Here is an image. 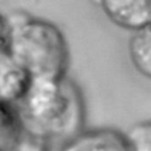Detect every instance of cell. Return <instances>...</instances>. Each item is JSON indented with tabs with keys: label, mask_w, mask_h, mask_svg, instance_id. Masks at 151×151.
<instances>
[{
	"label": "cell",
	"mask_w": 151,
	"mask_h": 151,
	"mask_svg": "<svg viewBox=\"0 0 151 151\" xmlns=\"http://www.w3.org/2000/svg\"><path fill=\"white\" fill-rule=\"evenodd\" d=\"M13 106L22 129L47 143H64L84 129V98L66 74L29 78Z\"/></svg>",
	"instance_id": "cell-1"
},
{
	"label": "cell",
	"mask_w": 151,
	"mask_h": 151,
	"mask_svg": "<svg viewBox=\"0 0 151 151\" xmlns=\"http://www.w3.org/2000/svg\"><path fill=\"white\" fill-rule=\"evenodd\" d=\"M8 19L11 24L8 55L29 78L66 74L70 51L65 35L55 24L19 12Z\"/></svg>",
	"instance_id": "cell-2"
},
{
	"label": "cell",
	"mask_w": 151,
	"mask_h": 151,
	"mask_svg": "<svg viewBox=\"0 0 151 151\" xmlns=\"http://www.w3.org/2000/svg\"><path fill=\"white\" fill-rule=\"evenodd\" d=\"M101 12L116 26L130 32L150 26L151 0H96Z\"/></svg>",
	"instance_id": "cell-3"
},
{
	"label": "cell",
	"mask_w": 151,
	"mask_h": 151,
	"mask_svg": "<svg viewBox=\"0 0 151 151\" xmlns=\"http://www.w3.org/2000/svg\"><path fill=\"white\" fill-rule=\"evenodd\" d=\"M60 151H129L123 132L111 127L81 130L63 143Z\"/></svg>",
	"instance_id": "cell-4"
},
{
	"label": "cell",
	"mask_w": 151,
	"mask_h": 151,
	"mask_svg": "<svg viewBox=\"0 0 151 151\" xmlns=\"http://www.w3.org/2000/svg\"><path fill=\"white\" fill-rule=\"evenodd\" d=\"M29 77L8 55H0V103L14 105L22 94Z\"/></svg>",
	"instance_id": "cell-5"
},
{
	"label": "cell",
	"mask_w": 151,
	"mask_h": 151,
	"mask_svg": "<svg viewBox=\"0 0 151 151\" xmlns=\"http://www.w3.org/2000/svg\"><path fill=\"white\" fill-rule=\"evenodd\" d=\"M127 53L131 65L138 74L150 79L151 77V32L150 26L131 32L127 44Z\"/></svg>",
	"instance_id": "cell-6"
},
{
	"label": "cell",
	"mask_w": 151,
	"mask_h": 151,
	"mask_svg": "<svg viewBox=\"0 0 151 151\" xmlns=\"http://www.w3.org/2000/svg\"><path fill=\"white\" fill-rule=\"evenodd\" d=\"M22 126L13 105L0 103V151H11Z\"/></svg>",
	"instance_id": "cell-7"
},
{
	"label": "cell",
	"mask_w": 151,
	"mask_h": 151,
	"mask_svg": "<svg viewBox=\"0 0 151 151\" xmlns=\"http://www.w3.org/2000/svg\"><path fill=\"white\" fill-rule=\"evenodd\" d=\"M129 151H151V122L149 119L133 123L123 132Z\"/></svg>",
	"instance_id": "cell-8"
},
{
	"label": "cell",
	"mask_w": 151,
	"mask_h": 151,
	"mask_svg": "<svg viewBox=\"0 0 151 151\" xmlns=\"http://www.w3.org/2000/svg\"><path fill=\"white\" fill-rule=\"evenodd\" d=\"M11 151H48V143L22 129Z\"/></svg>",
	"instance_id": "cell-9"
},
{
	"label": "cell",
	"mask_w": 151,
	"mask_h": 151,
	"mask_svg": "<svg viewBox=\"0 0 151 151\" xmlns=\"http://www.w3.org/2000/svg\"><path fill=\"white\" fill-rule=\"evenodd\" d=\"M11 41V24L7 15L0 13V55L8 54Z\"/></svg>",
	"instance_id": "cell-10"
}]
</instances>
